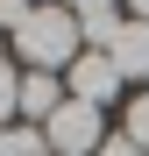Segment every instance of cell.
Segmentation results:
<instances>
[{"label": "cell", "mask_w": 149, "mask_h": 156, "mask_svg": "<svg viewBox=\"0 0 149 156\" xmlns=\"http://www.w3.org/2000/svg\"><path fill=\"white\" fill-rule=\"evenodd\" d=\"M14 50H21L36 71L57 78V71H71V64L85 57V29H78V14H71L64 0H57V7H29V21L14 29Z\"/></svg>", "instance_id": "6da1fadb"}, {"label": "cell", "mask_w": 149, "mask_h": 156, "mask_svg": "<svg viewBox=\"0 0 149 156\" xmlns=\"http://www.w3.org/2000/svg\"><path fill=\"white\" fill-rule=\"evenodd\" d=\"M43 142H50V156H92L99 149V107L64 99V107L43 121Z\"/></svg>", "instance_id": "7a4b0ae2"}, {"label": "cell", "mask_w": 149, "mask_h": 156, "mask_svg": "<svg viewBox=\"0 0 149 156\" xmlns=\"http://www.w3.org/2000/svg\"><path fill=\"white\" fill-rule=\"evenodd\" d=\"M64 92H71V99H85V107H107V99L121 92V71H114V57L85 50V57L64 71Z\"/></svg>", "instance_id": "3957f363"}, {"label": "cell", "mask_w": 149, "mask_h": 156, "mask_svg": "<svg viewBox=\"0 0 149 156\" xmlns=\"http://www.w3.org/2000/svg\"><path fill=\"white\" fill-rule=\"evenodd\" d=\"M107 57L121 78H149V21H121V36L107 43Z\"/></svg>", "instance_id": "277c9868"}, {"label": "cell", "mask_w": 149, "mask_h": 156, "mask_svg": "<svg viewBox=\"0 0 149 156\" xmlns=\"http://www.w3.org/2000/svg\"><path fill=\"white\" fill-rule=\"evenodd\" d=\"M64 99H71V92H64L50 71H29V78H21V114H29V121H50Z\"/></svg>", "instance_id": "5b68a950"}, {"label": "cell", "mask_w": 149, "mask_h": 156, "mask_svg": "<svg viewBox=\"0 0 149 156\" xmlns=\"http://www.w3.org/2000/svg\"><path fill=\"white\" fill-rule=\"evenodd\" d=\"M43 128H0V156H43Z\"/></svg>", "instance_id": "8992f818"}, {"label": "cell", "mask_w": 149, "mask_h": 156, "mask_svg": "<svg viewBox=\"0 0 149 156\" xmlns=\"http://www.w3.org/2000/svg\"><path fill=\"white\" fill-rule=\"evenodd\" d=\"M7 114H21V71L0 57V121H7Z\"/></svg>", "instance_id": "52a82bcc"}, {"label": "cell", "mask_w": 149, "mask_h": 156, "mask_svg": "<svg viewBox=\"0 0 149 156\" xmlns=\"http://www.w3.org/2000/svg\"><path fill=\"white\" fill-rule=\"evenodd\" d=\"M121 135L149 149V92H135V107H128V128H121Z\"/></svg>", "instance_id": "ba28073f"}, {"label": "cell", "mask_w": 149, "mask_h": 156, "mask_svg": "<svg viewBox=\"0 0 149 156\" xmlns=\"http://www.w3.org/2000/svg\"><path fill=\"white\" fill-rule=\"evenodd\" d=\"M29 7H36V0H0V29H21V21H29Z\"/></svg>", "instance_id": "9c48e42d"}, {"label": "cell", "mask_w": 149, "mask_h": 156, "mask_svg": "<svg viewBox=\"0 0 149 156\" xmlns=\"http://www.w3.org/2000/svg\"><path fill=\"white\" fill-rule=\"evenodd\" d=\"M99 156H149L142 142H128V135H107V142H99Z\"/></svg>", "instance_id": "30bf717a"}, {"label": "cell", "mask_w": 149, "mask_h": 156, "mask_svg": "<svg viewBox=\"0 0 149 156\" xmlns=\"http://www.w3.org/2000/svg\"><path fill=\"white\" fill-rule=\"evenodd\" d=\"M64 7L78 14V21H92V14H114V0H64Z\"/></svg>", "instance_id": "8fae6325"}, {"label": "cell", "mask_w": 149, "mask_h": 156, "mask_svg": "<svg viewBox=\"0 0 149 156\" xmlns=\"http://www.w3.org/2000/svg\"><path fill=\"white\" fill-rule=\"evenodd\" d=\"M128 21H149V0H128Z\"/></svg>", "instance_id": "7c38bea8"}]
</instances>
